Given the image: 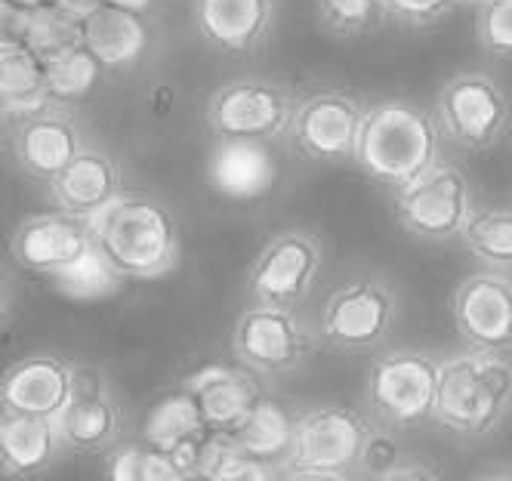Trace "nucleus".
Listing matches in <instances>:
<instances>
[{"label":"nucleus","mask_w":512,"mask_h":481,"mask_svg":"<svg viewBox=\"0 0 512 481\" xmlns=\"http://www.w3.org/2000/svg\"><path fill=\"white\" fill-rule=\"evenodd\" d=\"M90 235L99 259L121 281H161L179 269L176 213L149 192H124L90 219Z\"/></svg>","instance_id":"1"},{"label":"nucleus","mask_w":512,"mask_h":481,"mask_svg":"<svg viewBox=\"0 0 512 481\" xmlns=\"http://www.w3.org/2000/svg\"><path fill=\"white\" fill-rule=\"evenodd\" d=\"M442 145L445 136L432 108L414 99H383L368 105L355 167L377 185L401 192L445 161Z\"/></svg>","instance_id":"2"},{"label":"nucleus","mask_w":512,"mask_h":481,"mask_svg":"<svg viewBox=\"0 0 512 481\" xmlns=\"http://www.w3.org/2000/svg\"><path fill=\"white\" fill-rule=\"evenodd\" d=\"M512 411V358L503 352L460 349L442 358L435 423L457 438H485Z\"/></svg>","instance_id":"3"},{"label":"nucleus","mask_w":512,"mask_h":481,"mask_svg":"<svg viewBox=\"0 0 512 481\" xmlns=\"http://www.w3.org/2000/svg\"><path fill=\"white\" fill-rule=\"evenodd\" d=\"M442 358L423 349L380 352L364 380V404L377 426L408 432L435 420Z\"/></svg>","instance_id":"4"},{"label":"nucleus","mask_w":512,"mask_h":481,"mask_svg":"<svg viewBox=\"0 0 512 481\" xmlns=\"http://www.w3.org/2000/svg\"><path fill=\"white\" fill-rule=\"evenodd\" d=\"M297 108L300 96L284 81L244 74V78H232L210 93L204 121L216 139L275 145L290 136Z\"/></svg>","instance_id":"5"},{"label":"nucleus","mask_w":512,"mask_h":481,"mask_svg":"<svg viewBox=\"0 0 512 481\" xmlns=\"http://www.w3.org/2000/svg\"><path fill=\"white\" fill-rule=\"evenodd\" d=\"M398 324V293L380 275H358L337 287L321 309L318 337L343 355L380 352Z\"/></svg>","instance_id":"6"},{"label":"nucleus","mask_w":512,"mask_h":481,"mask_svg":"<svg viewBox=\"0 0 512 481\" xmlns=\"http://www.w3.org/2000/svg\"><path fill=\"white\" fill-rule=\"evenodd\" d=\"M435 121L445 142L463 152H488L512 130V96L485 71H460L435 93Z\"/></svg>","instance_id":"7"},{"label":"nucleus","mask_w":512,"mask_h":481,"mask_svg":"<svg viewBox=\"0 0 512 481\" xmlns=\"http://www.w3.org/2000/svg\"><path fill=\"white\" fill-rule=\"evenodd\" d=\"M318 340L321 337L297 309L250 303L232 327V355L256 377L275 380L300 370L312 358Z\"/></svg>","instance_id":"8"},{"label":"nucleus","mask_w":512,"mask_h":481,"mask_svg":"<svg viewBox=\"0 0 512 481\" xmlns=\"http://www.w3.org/2000/svg\"><path fill=\"white\" fill-rule=\"evenodd\" d=\"M479 213L469 176L442 161L408 189L395 192V219L408 235L420 241H463L472 216Z\"/></svg>","instance_id":"9"},{"label":"nucleus","mask_w":512,"mask_h":481,"mask_svg":"<svg viewBox=\"0 0 512 481\" xmlns=\"http://www.w3.org/2000/svg\"><path fill=\"white\" fill-rule=\"evenodd\" d=\"M324 266L321 241L306 229L275 232L247 269L250 303L275 309H300L318 284Z\"/></svg>","instance_id":"10"},{"label":"nucleus","mask_w":512,"mask_h":481,"mask_svg":"<svg viewBox=\"0 0 512 481\" xmlns=\"http://www.w3.org/2000/svg\"><path fill=\"white\" fill-rule=\"evenodd\" d=\"M368 118V105L355 93L340 87H318L300 96L290 145L294 152L315 164H355L358 136Z\"/></svg>","instance_id":"11"},{"label":"nucleus","mask_w":512,"mask_h":481,"mask_svg":"<svg viewBox=\"0 0 512 481\" xmlns=\"http://www.w3.org/2000/svg\"><path fill=\"white\" fill-rule=\"evenodd\" d=\"M371 429L374 420L364 417L358 407H346V404L309 407L300 417L294 454H290L287 469L355 475Z\"/></svg>","instance_id":"12"},{"label":"nucleus","mask_w":512,"mask_h":481,"mask_svg":"<svg viewBox=\"0 0 512 481\" xmlns=\"http://www.w3.org/2000/svg\"><path fill=\"white\" fill-rule=\"evenodd\" d=\"M93 235L90 222L68 216L62 210H44L25 216L13 238H10V259L31 275L41 278H59L81 266L93 253Z\"/></svg>","instance_id":"13"},{"label":"nucleus","mask_w":512,"mask_h":481,"mask_svg":"<svg viewBox=\"0 0 512 481\" xmlns=\"http://www.w3.org/2000/svg\"><path fill=\"white\" fill-rule=\"evenodd\" d=\"M56 429L68 454H108L115 444H121L124 411L99 367L78 364L75 392L59 414Z\"/></svg>","instance_id":"14"},{"label":"nucleus","mask_w":512,"mask_h":481,"mask_svg":"<svg viewBox=\"0 0 512 481\" xmlns=\"http://www.w3.org/2000/svg\"><path fill=\"white\" fill-rule=\"evenodd\" d=\"M451 315L466 349L512 352V275L494 269L466 275L454 287Z\"/></svg>","instance_id":"15"},{"label":"nucleus","mask_w":512,"mask_h":481,"mask_svg":"<svg viewBox=\"0 0 512 481\" xmlns=\"http://www.w3.org/2000/svg\"><path fill=\"white\" fill-rule=\"evenodd\" d=\"M7 142L16 167L41 185H50L87 148L78 118L71 115V108L59 105L10 124Z\"/></svg>","instance_id":"16"},{"label":"nucleus","mask_w":512,"mask_h":481,"mask_svg":"<svg viewBox=\"0 0 512 481\" xmlns=\"http://www.w3.org/2000/svg\"><path fill=\"white\" fill-rule=\"evenodd\" d=\"M281 0H192L195 31L219 56L250 59L275 34Z\"/></svg>","instance_id":"17"},{"label":"nucleus","mask_w":512,"mask_h":481,"mask_svg":"<svg viewBox=\"0 0 512 481\" xmlns=\"http://www.w3.org/2000/svg\"><path fill=\"white\" fill-rule=\"evenodd\" d=\"M78 383V364L56 352H31L7 367L0 380V411L59 420Z\"/></svg>","instance_id":"18"},{"label":"nucleus","mask_w":512,"mask_h":481,"mask_svg":"<svg viewBox=\"0 0 512 481\" xmlns=\"http://www.w3.org/2000/svg\"><path fill=\"white\" fill-rule=\"evenodd\" d=\"M210 435L213 429L207 426L195 395L182 383H176L149 407L139 432L142 441H149L152 448L164 451L173 460L176 472L189 478H198L201 472V454Z\"/></svg>","instance_id":"19"},{"label":"nucleus","mask_w":512,"mask_h":481,"mask_svg":"<svg viewBox=\"0 0 512 481\" xmlns=\"http://www.w3.org/2000/svg\"><path fill=\"white\" fill-rule=\"evenodd\" d=\"M260 380L263 377H256L253 370H247L232 358V361H204L195 370H189L179 383L195 395L201 414L213 432L232 435L253 414V407L263 401L266 389Z\"/></svg>","instance_id":"20"},{"label":"nucleus","mask_w":512,"mask_h":481,"mask_svg":"<svg viewBox=\"0 0 512 481\" xmlns=\"http://www.w3.org/2000/svg\"><path fill=\"white\" fill-rule=\"evenodd\" d=\"M155 16L99 4L84 25V41L112 78H130L152 62L158 50Z\"/></svg>","instance_id":"21"},{"label":"nucleus","mask_w":512,"mask_h":481,"mask_svg":"<svg viewBox=\"0 0 512 481\" xmlns=\"http://www.w3.org/2000/svg\"><path fill=\"white\" fill-rule=\"evenodd\" d=\"M47 189H50L56 210L78 216L84 222L96 219L102 210H108L127 192L115 155H108L105 148H96V145H87Z\"/></svg>","instance_id":"22"},{"label":"nucleus","mask_w":512,"mask_h":481,"mask_svg":"<svg viewBox=\"0 0 512 481\" xmlns=\"http://www.w3.org/2000/svg\"><path fill=\"white\" fill-rule=\"evenodd\" d=\"M207 179L229 201H256L275 189L278 158L266 142L216 139L207 158Z\"/></svg>","instance_id":"23"},{"label":"nucleus","mask_w":512,"mask_h":481,"mask_svg":"<svg viewBox=\"0 0 512 481\" xmlns=\"http://www.w3.org/2000/svg\"><path fill=\"white\" fill-rule=\"evenodd\" d=\"M65 454L68 451L56 420L0 411V469H4L7 481L38 478L50 472Z\"/></svg>","instance_id":"24"},{"label":"nucleus","mask_w":512,"mask_h":481,"mask_svg":"<svg viewBox=\"0 0 512 481\" xmlns=\"http://www.w3.org/2000/svg\"><path fill=\"white\" fill-rule=\"evenodd\" d=\"M0 96L7 127L53 105L47 62L13 31L0 37Z\"/></svg>","instance_id":"25"},{"label":"nucleus","mask_w":512,"mask_h":481,"mask_svg":"<svg viewBox=\"0 0 512 481\" xmlns=\"http://www.w3.org/2000/svg\"><path fill=\"white\" fill-rule=\"evenodd\" d=\"M303 411L287 398L278 395H263V401L253 407V414L241 423V429L232 432L238 448L275 469H287L290 454H294V438L300 426Z\"/></svg>","instance_id":"26"},{"label":"nucleus","mask_w":512,"mask_h":481,"mask_svg":"<svg viewBox=\"0 0 512 481\" xmlns=\"http://www.w3.org/2000/svg\"><path fill=\"white\" fill-rule=\"evenodd\" d=\"M47 74H50L53 105L75 111L99 90L108 71L102 68V62L96 59V53L87 44H78V47L47 59Z\"/></svg>","instance_id":"27"},{"label":"nucleus","mask_w":512,"mask_h":481,"mask_svg":"<svg viewBox=\"0 0 512 481\" xmlns=\"http://www.w3.org/2000/svg\"><path fill=\"white\" fill-rule=\"evenodd\" d=\"M84 25H87L84 19L71 16L62 7H50L31 16H19V19H4V31H13L16 37H22L44 62L78 44H87Z\"/></svg>","instance_id":"28"},{"label":"nucleus","mask_w":512,"mask_h":481,"mask_svg":"<svg viewBox=\"0 0 512 481\" xmlns=\"http://www.w3.org/2000/svg\"><path fill=\"white\" fill-rule=\"evenodd\" d=\"M463 247L485 269L512 275V204L479 207L463 235Z\"/></svg>","instance_id":"29"},{"label":"nucleus","mask_w":512,"mask_h":481,"mask_svg":"<svg viewBox=\"0 0 512 481\" xmlns=\"http://www.w3.org/2000/svg\"><path fill=\"white\" fill-rule=\"evenodd\" d=\"M315 16L321 28L340 41H358L389 22L383 0H315Z\"/></svg>","instance_id":"30"},{"label":"nucleus","mask_w":512,"mask_h":481,"mask_svg":"<svg viewBox=\"0 0 512 481\" xmlns=\"http://www.w3.org/2000/svg\"><path fill=\"white\" fill-rule=\"evenodd\" d=\"M173 460L149 441H121L105 454V481H173Z\"/></svg>","instance_id":"31"},{"label":"nucleus","mask_w":512,"mask_h":481,"mask_svg":"<svg viewBox=\"0 0 512 481\" xmlns=\"http://www.w3.org/2000/svg\"><path fill=\"white\" fill-rule=\"evenodd\" d=\"M475 41L497 62H512V0H488L475 10Z\"/></svg>","instance_id":"32"},{"label":"nucleus","mask_w":512,"mask_h":481,"mask_svg":"<svg viewBox=\"0 0 512 481\" xmlns=\"http://www.w3.org/2000/svg\"><path fill=\"white\" fill-rule=\"evenodd\" d=\"M383 7L389 13V22L401 28H435L445 19H451L463 4L460 0H383Z\"/></svg>","instance_id":"33"},{"label":"nucleus","mask_w":512,"mask_h":481,"mask_svg":"<svg viewBox=\"0 0 512 481\" xmlns=\"http://www.w3.org/2000/svg\"><path fill=\"white\" fill-rule=\"evenodd\" d=\"M56 284L65 293H71V296H102L108 290H115L121 284V278L112 269H108L102 259H99V253L93 250L81 266H75L71 272L59 275Z\"/></svg>","instance_id":"34"},{"label":"nucleus","mask_w":512,"mask_h":481,"mask_svg":"<svg viewBox=\"0 0 512 481\" xmlns=\"http://www.w3.org/2000/svg\"><path fill=\"white\" fill-rule=\"evenodd\" d=\"M401 460H405V457H401V448H398L395 432L374 423L368 441H364V451H361V460H358L355 475H364L368 481H374V478H380L383 472H389L392 466H398Z\"/></svg>","instance_id":"35"},{"label":"nucleus","mask_w":512,"mask_h":481,"mask_svg":"<svg viewBox=\"0 0 512 481\" xmlns=\"http://www.w3.org/2000/svg\"><path fill=\"white\" fill-rule=\"evenodd\" d=\"M374 481H445V478L432 463H426L420 457H405L398 466H392L389 472H383Z\"/></svg>","instance_id":"36"},{"label":"nucleus","mask_w":512,"mask_h":481,"mask_svg":"<svg viewBox=\"0 0 512 481\" xmlns=\"http://www.w3.org/2000/svg\"><path fill=\"white\" fill-rule=\"evenodd\" d=\"M4 4V19H19V16H31L56 7L59 0H0Z\"/></svg>","instance_id":"37"},{"label":"nucleus","mask_w":512,"mask_h":481,"mask_svg":"<svg viewBox=\"0 0 512 481\" xmlns=\"http://www.w3.org/2000/svg\"><path fill=\"white\" fill-rule=\"evenodd\" d=\"M281 481H358L355 475L340 472H312V469H284Z\"/></svg>","instance_id":"38"},{"label":"nucleus","mask_w":512,"mask_h":481,"mask_svg":"<svg viewBox=\"0 0 512 481\" xmlns=\"http://www.w3.org/2000/svg\"><path fill=\"white\" fill-rule=\"evenodd\" d=\"M108 7H118V10H130V13H145V16H155V10L161 7V0H102Z\"/></svg>","instance_id":"39"},{"label":"nucleus","mask_w":512,"mask_h":481,"mask_svg":"<svg viewBox=\"0 0 512 481\" xmlns=\"http://www.w3.org/2000/svg\"><path fill=\"white\" fill-rule=\"evenodd\" d=\"M475 481H512V469H488Z\"/></svg>","instance_id":"40"},{"label":"nucleus","mask_w":512,"mask_h":481,"mask_svg":"<svg viewBox=\"0 0 512 481\" xmlns=\"http://www.w3.org/2000/svg\"><path fill=\"white\" fill-rule=\"evenodd\" d=\"M460 4H463V7H472V10H479V7L488 4V0H460Z\"/></svg>","instance_id":"41"},{"label":"nucleus","mask_w":512,"mask_h":481,"mask_svg":"<svg viewBox=\"0 0 512 481\" xmlns=\"http://www.w3.org/2000/svg\"><path fill=\"white\" fill-rule=\"evenodd\" d=\"M173 481H201V478H189V475H176Z\"/></svg>","instance_id":"42"}]
</instances>
